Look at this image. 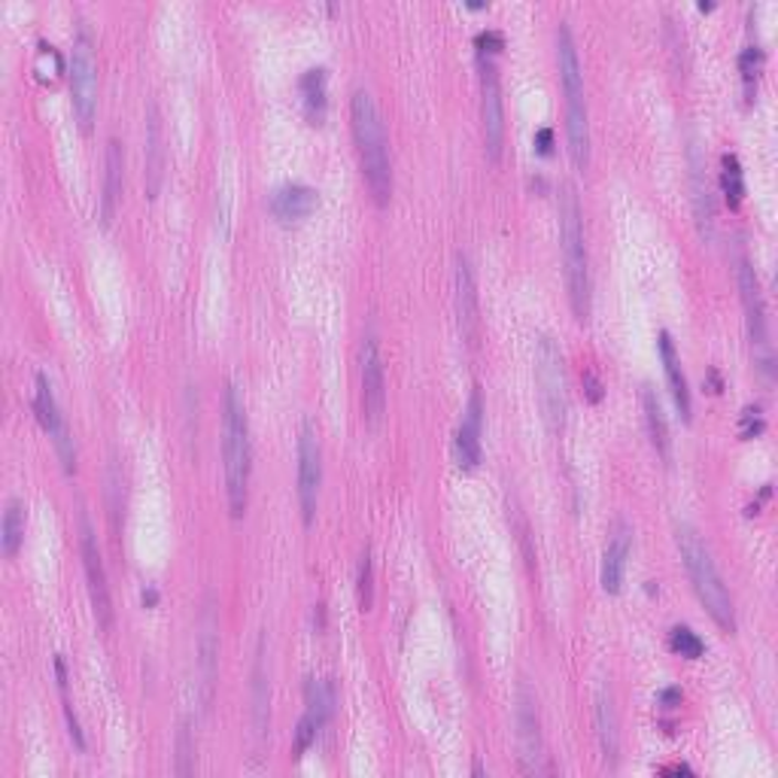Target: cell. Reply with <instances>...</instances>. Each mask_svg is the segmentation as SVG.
<instances>
[{
  "instance_id": "cell-3",
  "label": "cell",
  "mask_w": 778,
  "mask_h": 778,
  "mask_svg": "<svg viewBox=\"0 0 778 778\" xmlns=\"http://www.w3.org/2000/svg\"><path fill=\"white\" fill-rule=\"evenodd\" d=\"M675 542H679L681 563L691 575V584L705 611L712 614L717 627L724 632H736V608H733V596H729L727 584L721 578V571L715 566L712 550L705 547L703 535L693 529L691 523H679L675 526Z\"/></svg>"
},
{
  "instance_id": "cell-12",
  "label": "cell",
  "mask_w": 778,
  "mask_h": 778,
  "mask_svg": "<svg viewBox=\"0 0 778 778\" xmlns=\"http://www.w3.org/2000/svg\"><path fill=\"white\" fill-rule=\"evenodd\" d=\"M359 375H362L365 423L377 425L383 420V411H387V371H383V356H380V344H377L375 332H368L362 338Z\"/></svg>"
},
{
  "instance_id": "cell-9",
  "label": "cell",
  "mask_w": 778,
  "mask_h": 778,
  "mask_svg": "<svg viewBox=\"0 0 778 778\" xmlns=\"http://www.w3.org/2000/svg\"><path fill=\"white\" fill-rule=\"evenodd\" d=\"M319 486H323V448L314 420H304L298 432V505L304 526H311L316 517Z\"/></svg>"
},
{
  "instance_id": "cell-17",
  "label": "cell",
  "mask_w": 778,
  "mask_h": 778,
  "mask_svg": "<svg viewBox=\"0 0 778 778\" xmlns=\"http://www.w3.org/2000/svg\"><path fill=\"white\" fill-rule=\"evenodd\" d=\"M219 669V623L213 614V602L207 599L204 614L198 623V679H201V705H210L213 687H217Z\"/></svg>"
},
{
  "instance_id": "cell-2",
  "label": "cell",
  "mask_w": 778,
  "mask_h": 778,
  "mask_svg": "<svg viewBox=\"0 0 778 778\" xmlns=\"http://www.w3.org/2000/svg\"><path fill=\"white\" fill-rule=\"evenodd\" d=\"M350 119H353V140L359 153L365 182L375 195L380 207L389 204L392 198V156H389V137L380 119L375 97L368 88H356L350 97Z\"/></svg>"
},
{
  "instance_id": "cell-23",
  "label": "cell",
  "mask_w": 778,
  "mask_h": 778,
  "mask_svg": "<svg viewBox=\"0 0 778 778\" xmlns=\"http://www.w3.org/2000/svg\"><path fill=\"white\" fill-rule=\"evenodd\" d=\"M298 92H302V104H304V116L319 125L326 119L328 109V71L326 67H311V71L302 73L298 80Z\"/></svg>"
},
{
  "instance_id": "cell-38",
  "label": "cell",
  "mask_w": 778,
  "mask_h": 778,
  "mask_svg": "<svg viewBox=\"0 0 778 778\" xmlns=\"http://www.w3.org/2000/svg\"><path fill=\"white\" fill-rule=\"evenodd\" d=\"M535 146H538V153H542V156H550L554 132H550V128H538V132H535Z\"/></svg>"
},
{
  "instance_id": "cell-14",
  "label": "cell",
  "mask_w": 778,
  "mask_h": 778,
  "mask_svg": "<svg viewBox=\"0 0 778 778\" xmlns=\"http://www.w3.org/2000/svg\"><path fill=\"white\" fill-rule=\"evenodd\" d=\"M739 290H742V302H745V314H748V335H751L754 347L764 350V359H760V368H764L766 377H772V356H769V344H766V307H764V295H760V283H757V274L748 259L739 262Z\"/></svg>"
},
{
  "instance_id": "cell-27",
  "label": "cell",
  "mask_w": 778,
  "mask_h": 778,
  "mask_svg": "<svg viewBox=\"0 0 778 778\" xmlns=\"http://www.w3.org/2000/svg\"><path fill=\"white\" fill-rule=\"evenodd\" d=\"M24 542V505L19 498H10L3 508V523H0V545L7 557H15Z\"/></svg>"
},
{
  "instance_id": "cell-18",
  "label": "cell",
  "mask_w": 778,
  "mask_h": 778,
  "mask_svg": "<svg viewBox=\"0 0 778 778\" xmlns=\"http://www.w3.org/2000/svg\"><path fill=\"white\" fill-rule=\"evenodd\" d=\"M456 319H460L462 340L474 347L477 344V286H474V271L469 255H456Z\"/></svg>"
},
{
  "instance_id": "cell-7",
  "label": "cell",
  "mask_w": 778,
  "mask_h": 778,
  "mask_svg": "<svg viewBox=\"0 0 778 778\" xmlns=\"http://www.w3.org/2000/svg\"><path fill=\"white\" fill-rule=\"evenodd\" d=\"M71 95L76 119H80V125L88 132L97 113V59L92 34H88V28H83V24L76 28V36H73Z\"/></svg>"
},
{
  "instance_id": "cell-16",
  "label": "cell",
  "mask_w": 778,
  "mask_h": 778,
  "mask_svg": "<svg viewBox=\"0 0 778 778\" xmlns=\"http://www.w3.org/2000/svg\"><path fill=\"white\" fill-rule=\"evenodd\" d=\"M517 742H521V760L526 772H542L545 766V745H542V727H538V712H535L533 693L526 691V684H521L517 691Z\"/></svg>"
},
{
  "instance_id": "cell-20",
  "label": "cell",
  "mask_w": 778,
  "mask_h": 778,
  "mask_svg": "<svg viewBox=\"0 0 778 778\" xmlns=\"http://www.w3.org/2000/svg\"><path fill=\"white\" fill-rule=\"evenodd\" d=\"M656 353H660V362H663V371H666L669 389H672V399H675V408H679L681 420L687 423L691 420V387H687V375L681 368V356L675 350V340L669 332H660L656 335Z\"/></svg>"
},
{
  "instance_id": "cell-10",
  "label": "cell",
  "mask_w": 778,
  "mask_h": 778,
  "mask_svg": "<svg viewBox=\"0 0 778 778\" xmlns=\"http://www.w3.org/2000/svg\"><path fill=\"white\" fill-rule=\"evenodd\" d=\"M80 554H83L85 578H88V596H92V608H95V618L101 623V630H109L113 623V602H109V584H107V569H104V557H101V547H97V535L92 529L88 514L80 511Z\"/></svg>"
},
{
  "instance_id": "cell-24",
  "label": "cell",
  "mask_w": 778,
  "mask_h": 778,
  "mask_svg": "<svg viewBox=\"0 0 778 778\" xmlns=\"http://www.w3.org/2000/svg\"><path fill=\"white\" fill-rule=\"evenodd\" d=\"M122 170H125V156H122V144L116 137H109L107 144V174H104V201H101V222L109 225V219L116 213L122 195Z\"/></svg>"
},
{
  "instance_id": "cell-11",
  "label": "cell",
  "mask_w": 778,
  "mask_h": 778,
  "mask_svg": "<svg viewBox=\"0 0 778 778\" xmlns=\"http://www.w3.org/2000/svg\"><path fill=\"white\" fill-rule=\"evenodd\" d=\"M34 413H36V420H40V425H43V432L52 438V444H55V453H59L64 472L67 474L76 472V444H73L67 420H64V413H61L59 399H55V392H52V383H49L46 375H36Z\"/></svg>"
},
{
  "instance_id": "cell-25",
  "label": "cell",
  "mask_w": 778,
  "mask_h": 778,
  "mask_svg": "<svg viewBox=\"0 0 778 778\" xmlns=\"http://www.w3.org/2000/svg\"><path fill=\"white\" fill-rule=\"evenodd\" d=\"M596 733H599L606 760L614 764V757H618V715H614V703H611V693L606 687L596 693Z\"/></svg>"
},
{
  "instance_id": "cell-39",
  "label": "cell",
  "mask_w": 778,
  "mask_h": 778,
  "mask_svg": "<svg viewBox=\"0 0 778 778\" xmlns=\"http://www.w3.org/2000/svg\"><path fill=\"white\" fill-rule=\"evenodd\" d=\"M144 602H146V606H156V602H158V590H156V587H146V590H144Z\"/></svg>"
},
{
  "instance_id": "cell-34",
  "label": "cell",
  "mask_w": 778,
  "mask_h": 778,
  "mask_svg": "<svg viewBox=\"0 0 778 778\" xmlns=\"http://www.w3.org/2000/svg\"><path fill=\"white\" fill-rule=\"evenodd\" d=\"M195 769V745L189 739V727L182 724L180 736H177V772L180 776H189Z\"/></svg>"
},
{
  "instance_id": "cell-31",
  "label": "cell",
  "mask_w": 778,
  "mask_h": 778,
  "mask_svg": "<svg viewBox=\"0 0 778 778\" xmlns=\"http://www.w3.org/2000/svg\"><path fill=\"white\" fill-rule=\"evenodd\" d=\"M356 596H359V608L371 611L375 606V559H371V547H362L359 557V571H356Z\"/></svg>"
},
{
  "instance_id": "cell-22",
  "label": "cell",
  "mask_w": 778,
  "mask_h": 778,
  "mask_svg": "<svg viewBox=\"0 0 778 778\" xmlns=\"http://www.w3.org/2000/svg\"><path fill=\"white\" fill-rule=\"evenodd\" d=\"M161 168H165V149H161V119H158L156 101H149L146 109V195L156 198L161 186Z\"/></svg>"
},
{
  "instance_id": "cell-29",
  "label": "cell",
  "mask_w": 778,
  "mask_h": 778,
  "mask_svg": "<svg viewBox=\"0 0 778 778\" xmlns=\"http://www.w3.org/2000/svg\"><path fill=\"white\" fill-rule=\"evenodd\" d=\"M691 168H693V201H696V217L705 225V231L712 229V217H715V207H712V195L708 186L703 182V168H700V153L696 146H691Z\"/></svg>"
},
{
  "instance_id": "cell-13",
  "label": "cell",
  "mask_w": 778,
  "mask_h": 778,
  "mask_svg": "<svg viewBox=\"0 0 778 778\" xmlns=\"http://www.w3.org/2000/svg\"><path fill=\"white\" fill-rule=\"evenodd\" d=\"M304 700H307V708H304V717L298 721V729H295V754L298 757L314 745L319 729L326 727L332 715H335V703H338L335 684L328 679H307Z\"/></svg>"
},
{
  "instance_id": "cell-8",
  "label": "cell",
  "mask_w": 778,
  "mask_h": 778,
  "mask_svg": "<svg viewBox=\"0 0 778 778\" xmlns=\"http://www.w3.org/2000/svg\"><path fill=\"white\" fill-rule=\"evenodd\" d=\"M481 64V125H484V149L490 161L502 158L505 146V109H502V85H498L496 55L477 52Z\"/></svg>"
},
{
  "instance_id": "cell-19",
  "label": "cell",
  "mask_w": 778,
  "mask_h": 778,
  "mask_svg": "<svg viewBox=\"0 0 778 778\" xmlns=\"http://www.w3.org/2000/svg\"><path fill=\"white\" fill-rule=\"evenodd\" d=\"M632 550V529L627 521L611 523V533H608L606 554H602V590L606 593H620V584H623V571H627V559Z\"/></svg>"
},
{
  "instance_id": "cell-33",
  "label": "cell",
  "mask_w": 778,
  "mask_h": 778,
  "mask_svg": "<svg viewBox=\"0 0 778 778\" xmlns=\"http://www.w3.org/2000/svg\"><path fill=\"white\" fill-rule=\"evenodd\" d=\"M760 67H764V52H760V46L742 49L739 71H742V80H745V88H748V95H751L754 83H757V73H760Z\"/></svg>"
},
{
  "instance_id": "cell-6",
  "label": "cell",
  "mask_w": 778,
  "mask_h": 778,
  "mask_svg": "<svg viewBox=\"0 0 778 778\" xmlns=\"http://www.w3.org/2000/svg\"><path fill=\"white\" fill-rule=\"evenodd\" d=\"M535 383H538L547 425L550 432H559L569 411V389H566V371H563V353L550 335H538L535 340Z\"/></svg>"
},
{
  "instance_id": "cell-26",
  "label": "cell",
  "mask_w": 778,
  "mask_h": 778,
  "mask_svg": "<svg viewBox=\"0 0 778 778\" xmlns=\"http://www.w3.org/2000/svg\"><path fill=\"white\" fill-rule=\"evenodd\" d=\"M642 408L651 444H654L656 453H660L663 460H669V425L666 417H663V404H660V399H656V392L651 387L642 389Z\"/></svg>"
},
{
  "instance_id": "cell-28",
  "label": "cell",
  "mask_w": 778,
  "mask_h": 778,
  "mask_svg": "<svg viewBox=\"0 0 778 778\" xmlns=\"http://www.w3.org/2000/svg\"><path fill=\"white\" fill-rule=\"evenodd\" d=\"M253 712H255V729H259V733H265V727H267L265 642H259V654H255V669H253Z\"/></svg>"
},
{
  "instance_id": "cell-30",
  "label": "cell",
  "mask_w": 778,
  "mask_h": 778,
  "mask_svg": "<svg viewBox=\"0 0 778 778\" xmlns=\"http://www.w3.org/2000/svg\"><path fill=\"white\" fill-rule=\"evenodd\" d=\"M721 189L727 195L729 207L739 204L742 195H745V174H742L739 158L733 153H724V158H721Z\"/></svg>"
},
{
  "instance_id": "cell-35",
  "label": "cell",
  "mask_w": 778,
  "mask_h": 778,
  "mask_svg": "<svg viewBox=\"0 0 778 778\" xmlns=\"http://www.w3.org/2000/svg\"><path fill=\"white\" fill-rule=\"evenodd\" d=\"M742 438H757L760 432H764V413H760V408L754 404V408H745L742 411Z\"/></svg>"
},
{
  "instance_id": "cell-1",
  "label": "cell",
  "mask_w": 778,
  "mask_h": 778,
  "mask_svg": "<svg viewBox=\"0 0 778 778\" xmlns=\"http://www.w3.org/2000/svg\"><path fill=\"white\" fill-rule=\"evenodd\" d=\"M222 469H225V498L231 517L246 514L250 502V474H253V441L250 420L243 408L238 383H225L222 392Z\"/></svg>"
},
{
  "instance_id": "cell-4",
  "label": "cell",
  "mask_w": 778,
  "mask_h": 778,
  "mask_svg": "<svg viewBox=\"0 0 778 778\" xmlns=\"http://www.w3.org/2000/svg\"><path fill=\"white\" fill-rule=\"evenodd\" d=\"M559 250L566 265V286L578 323L590 319V259L584 243V210L571 182L559 189Z\"/></svg>"
},
{
  "instance_id": "cell-37",
  "label": "cell",
  "mask_w": 778,
  "mask_h": 778,
  "mask_svg": "<svg viewBox=\"0 0 778 778\" xmlns=\"http://www.w3.org/2000/svg\"><path fill=\"white\" fill-rule=\"evenodd\" d=\"M681 700H684V693H681V687H675V684H669V687H663V691L656 693V703L663 705V708H679Z\"/></svg>"
},
{
  "instance_id": "cell-21",
  "label": "cell",
  "mask_w": 778,
  "mask_h": 778,
  "mask_svg": "<svg viewBox=\"0 0 778 778\" xmlns=\"http://www.w3.org/2000/svg\"><path fill=\"white\" fill-rule=\"evenodd\" d=\"M316 189L304 186V182H283L280 189L271 195V213L280 222H298V219L311 217L316 207Z\"/></svg>"
},
{
  "instance_id": "cell-5",
  "label": "cell",
  "mask_w": 778,
  "mask_h": 778,
  "mask_svg": "<svg viewBox=\"0 0 778 778\" xmlns=\"http://www.w3.org/2000/svg\"><path fill=\"white\" fill-rule=\"evenodd\" d=\"M557 64L559 83L566 95V134H569V153L575 168L584 170L590 165V113H587V95H584V73L578 46L571 36L569 22H559L557 28Z\"/></svg>"
},
{
  "instance_id": "cell-32",
  "label": "cell",
  "mask_w": 778,
  "mask_h": 778,
  "mask_svg": "<svg viewBox=\"0 0 778 778\" xmlns=\"http://www.w3.org/2000/svg\"><path fill=\"white\" fill-rule=\"evenodd\" d=\"M669 648L675 651V654L687 656V660H700V656L705 654V642L696 635V632L691 630V627H672L669 630Z\"/></svg>"
},
{
  "instance_id": "cell-15",
  "label": "cell",
  "mask_w": 778,
  "mask_h": 778,
  "mask_svg": "<svg viewBox=\"0 0 778 778\" xmlns=\"http://www.w3.org/2000/svg\"><path fill=\"white\" fill-rule=\"evenodd\" d=\"M481 432H484V396L474 387L462 411L460 429L453 435V460L460 469H477L481 462Z\"/></svg>"
},
{
  "instance_id": "cell-36",
  "label": "cell",
  "mask_w": 778,
  "mask_h": 778,
  "mask_svg": "<svg viewBox=\"0 0 778 778\" xmlns=\"http://www.w3.org/2000/svg\"><path fill=\"white\" fill-rule=\"evenodd\" d=\"M584 380V396L593 401V404H599L602 401V396H606V387H602V380L593 375V371H584L581 375Z\"/></svg>"
}]
</instances>
